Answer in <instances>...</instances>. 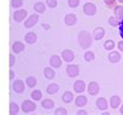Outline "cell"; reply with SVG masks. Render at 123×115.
<instances>
[{
    "mask_svg": "<svg viewBox=\"0 0 123 115\" xmlns=\"http://www.w3.org/2000/svg\"><path fill=\"white\" fill-rule=\"evenodd\" d=\"M120 113L123 115V104H122V106H121V108H120Z\"/></svg>",
    "mask_w": 123,
    "mask_h": 115,
    "instance_id": "43",
    "label": "cell"
},
{
    "mask_svg": "<svg viewBox=\"0 0 123 115\" xmlns=\"http://www.w3.org/2000/svg\"><path fill=\"white\" fill-rule=\"evenodd\" d=\"M92 42H93V36H92V34L89 31H87V30H82V31L79 32L78 43L82 49H84V50L89 49L92 45Z\"/></svg>",
    "mask_w": 123,
    "mask_h": 115,
    "instance_id": "1",
    "label": "cell"
},
{
    "mask_svg": "<svg viewBox=\"0 0 123 115\" xmlns=\"http://www.w3.org/2000/svg\"><path fill=\"white\" fill-rule=\"evenodd\" d=\"M60 89V87L58 84L56 83H52V84H50V85H48L47 87V92L49 93V94H55L57 93L58 91H59Z\"/></svg>",
    "mask_w": 123,
    "mask_h": 115,
    "instance_id": "23",
    "label": "cell"
},
{
    "mask_svg": "<svg viewBox=\"0 0 123 115\" xmlns=\"http://www.w3.org/2000/svg\"><path fill=\"white\" fill-rule=\"evenodd\" d=\"M21 109L23 111V113H25V114L32 113L33 111H35V109H36V104L33 103L32 101H30V100H25L22 103Z\"/></svg>",
    "mask_w": 123,
    "mask_h": 115,
    "instance_id": "2",
    "label": "cell"
},
{
    "mask_svg": "<svg viewBox=\"0 0 123 115\" xmlns=\"http://www.w3.org/2000/svg\"><path fill=\"white\" fill-rule=\"evenodd\" d=\"M114 15L116 18L119 20L123 19V6L122 5H116L114 7Z\"/></svg>",
    "mask_w": 123,
    "mask_h": 115,
    "instance_id": "25",
    "label": "cell"
},
{
    "mask_svg": "<svg viewBox=\"0 0 123 115\" xmlns=\"http://www.w3.org/2000/svg\"><path fill=\"white\" fill-rule=\"evenodd\" d=\"M84 59H85V61H87V62H91V61H93V60L95 59V55H94V53L92 52V51H87L86 53L84 54Z\"/></svg>",
    "mask_w": 123,
    "mask_h": 115,
    "instance_id": "31",
    "label": "cell"
},
{
    "mask_svg": "<svg viewBox=\"0 0 123 115\" xmlns=\"http://www.w3.org/2000/svg\"><path fill=\"white\" fill-rule=\"evenodd\" d=\"M117 1H118L119 3H123V0H117Z\"/></svg>",
    "mask_w": 123,
    "mask_h": 115,
    "instance_id": "44",
    "label": "cell"
},
{
    "mask_svg": "<svg viewBox=\"0 0 123 115\" xmlns=\"http://www.w3.org/2000/svg\"><path fill=\"white\" fill-rule=\"evenodd\" d=\"M67 3H68V6H69V7L76 8L79 6V4H80V0H68Z\"/></svg>",
    "mask_w": 123,
    "mask_h": 115,
    "instance_id": "33",
    "label": "cell"
},
{
    "mask_svg": "<svg viewBox=\"0 0 123 115\" xmlns=\"http://www.w3.org/2000/svg\"><path fill=\"white\" fill-rule=\"evenodd\" d=\"M49 63H50L51 66L54 67V69H58V67H60L62 65V59H61V57L58 56V55H52L49 59Z\"/></svg>",
    "mask_w": 123,
    "mask_h": 115,
    "instance_id": "10",
    "label": "cell"
},
{
    "mask_svg": "<svg viewBox=\"0 0 123 115\" xmlns=\"http://www.w3.org/2000/svg\"><path fill=\"white\" fill-rule=\"evenodd\" d=\"M42 106H43V108H45V109H52V108L55 106V103H54V101L50 100V99H45L42 101Z\"/></svg>",
    "mask_w": 123,
    "mask_h": 115,
    "instance_id": "26",
    "label": "cell"
},
{
    "mask_svg": "<svg viewBox=\"0 0 123 115\" xmlns=\"http://www.w3.org/2000/svg\"><path fill=\"white\" fill-rule=\"evenodd\" d=\"M108 59L111 63H118L121 60V54L117 51H110L108 54Z\"/></svg>",
    "mask_w": 123,
    "mask_h": 115,
    "instance_id": "12",
    "label": "cell"
},
{
    "mask_svg": "<svg viewBox=\"0 0 123 115\" xmlns=\"http://www.w3.org/2000/svg\"><path fill=\"white\" fill-rule=\"evenodd\" d=\"M33 8L36 12V13H43L46 12V4L43 2H36L33 5Z\"/></svg>",
    "mask_w": 123,
    "mask_h": 115,
    "instance_id": "22",
    "label": "cell"
},
{
    "mask_svg": "<svg viewBox=\"0 0 123 115\" xmlns=\"http://www.w3.org/2000/svg\"><path fill=\"white\" fill-rule=\"evenodd\" d=\"M109 105H110V107L113 108V109H117V108L121 105V99H120V96H111L110 102H109Z\"/></svg>",
    "mask_w": 123,
    "mask_h": 115,
    "instance_id": "18",
    "label": "cell"
},
{
    "mask_svg": "<svg viewBox=\"0 0 123 115\" xmlns=\"http://www.w3.org/2000/svg\"><path fill=\"white\" fill-rule=\"evenodd\" d=\"M80 70L78 64H68L66 66V74L69 78H76L79 76Z\"/></svg>",
    "mask_w": 123,
    "mask_h": 115,
    "instance_id": "7",
    "label": "cell"
},
{
    "mask_svg": "<svg viewBox=\"0 0 123 115\" xmlns=\"http://www.w3.org/2000/svg\"><path fill=\"white\" fill-rule=\"evenodd\" d=\"M115 46H116V44H115V42L113 39L105 40V44H104V47H105V49L107 50V51H112V50H114Z\"/></svg>",
    "mask_w": 123,
    "mask_h": 115,
    "instance_id": "29",
    "label": "cell"
},
{
    "mask_svg": "<svg viewBox=\"0 0 123 115\" xmlns=\"http://www.w3.org/2000/svg\"><path fill=\"white\" fill-rule=\"evenodd\" d=\"M119 26H120V25H119ZM120 34H121V36L123 38V24L120 26Z\"/></svg>",
    "mask_w": 123,
    "mask_h": 115,
    "instance_id": "42",
    "label": "cell"
},
{
    "mask_svg": "<svg viewBox=\"0 0 123 115\" xmlns=\"http://www.w3.org/2000/svg\"><path fill=\"white\" fill-rule=\"evenodd\" d=\"M99 90H100L99 84L97 82H95V81L90 82L87 86V91L90 96H96V94H98V92H99Z\"/></svg>",
    "mask_w": 123,
    "mask_h": 115,
    "instance_id": "8",
    "label": "cell"
},
{
    "mask_svg": "<svg viewBox=\"0 0 123 115\" xmlns=\"http://www.w3.org/2000/svg\"><path fill=\"white\" fill-rule=\"evenodd\" d=\"M46 3H47V5L49 6L50 8H55L57 6V4H58L57 0H47Z\"/></svg>",
    "mask_w": 123,
    "mask_h": 115,
    "instance_id": "36",
    "label": "cell"
},
{
    "mask_svg": "<svg viewBox=\"0 0 123 115\" xmlns=\"http://www.w3.org/2000/svg\"><path fill=\"white\" fill-rule=\"evenodd\" d=\"M87 103H88L87 97L85 96H82V94L78 96L76 99H74V104H76V106L80 107V108H83L84 106H86Z\"/></svg>",
    "mask_w": 123,
    "mask_h": 115,
    "instance_id": "17",
    "label": "cell"
},
{
    "mask_svg": "<svg viewBox=\"0 0 123 115\" xmlns=\"http://www.w3.org/2000/svg\"><path fill=\"white\" fill-rule=\"evenodd\" d=\"M55 114L56 115H67L68 112H67V110L65 109V108L60 107V108H57V109H56Z\"/></svg>",
    "mask_w": 123,
    "mask_h": 115,
    "instance_id": "35",
    "label": "cell"
},
{
    "mask_svg": "<svg viewBox=\"0 0 123 115\" xmlns=\"http://www.w3.org/2000/svg\"><path fill=\"white\" fill-rule=\"evenodd\" d=\"M30 96H31V99L33 101L38 102V101H40V100H42V97H43V92L40 90H38V89H35V90L32 91Z\"/></svg>",
    "mask_w": 123,
    "mask_h": 115,
    "instance_id": "27",
    "label": "cell"
},
{
    "mask_svg": "<svg viewBox=\"0 0 123 115\" xmlns=\"http://www.w3.org/2000/svg\"><path fill=\"white\" fill-rule=\"evenodd\" d=\"M13 78H15V73L13 70H9V80H13Z\"/></svg>",
    "mask_w": 123,
    "mask_h": 115,
    "instance_id": "39",
    "label": "cell"
},
{
    "mask_svg": "<svg viewBox=\"0 0 123 115\" xmlns=\"http://www.w3.org/2000/svg\"><path fill=\"white\" fill-rule=\"evenodd\" d=\"M96 107L99 109L100 111H105L108 110L109 108V103L107 99H105V97H99V99L96 100Z\"/></svg>",
    "mask_w": 123,
    "mask_h": 115,
    "instance_id": "16",
    "label": "cell"
},
{
    "mask_svg": "<svg viewBox=\"0 0 123 115\" xmlns=\"http://www.w3.org/2000/svg\"><path fill=\"white\" fill-rule=\"evenodd\" d=\"M86 83L84 82L83 80H77L76 82L74 83V90L76 91L77 93H83L85 90H86Z\"/></svg>",
    "mask_w": 123,
    "mask_h": 115,
    "instance_id": "11",
    "label": "cell"
},
{
    "mask_svg": "<svg viewBox=\"0 0 123 115\" xmlns=\"http://www.w3.org/2000/svg\"><path fill=\"white\" fill-rule=\"evenodd\" d=\"M83 12L86 16L92 17L96 13L97 8H96V6H95V4H93V3L87 2V3H85L84 6H83Z\"/></svg>",
    "mask_w": 123,
    "mask_h": 115,
    "instance_id": "5",
    "label": "cell"
},
{
    "mask_svg": "<svg viewBox=\"0 0 123 115\" xmlns=\"http://www.w3.org/2000/svg\"><path fill=\"white\" fill-rule=\"evenodd\" d=\"M55 70H54L52 67H46L45 70H43V76L46 77V79L48 80H52L55 78Z\"/></svg>",
    "mask_w": 123,
    "mask_h": 115,
    "instance_id": "21",
    "label": "cell"
},
{
    "mask_svg": "<svg viewBox=\"0 0 123 115\" xmlns=\"http://www.w3.org/2000/svg\"><path fill=\"white\" fill-rule=\"evenodd\" d=\"M28 17V12L26 9H18L13 13L12 18L17 23H21Z\"/></svg>",
    "mask_w": 123,
    "mask_h": 115,
    "instance_id": "4",
    "label": "cell"
},
{
    "mask_svg": "<svg viewBox=\"0 0 123 115\" xmlns=\"http://www.w3.org/2000/svg\"><path fill=\"white\" fill-rule=\"evenodd\" d=\"M42 26L43 27V28H45L46 30H49L50 28H51V26L49 25V24H42Z\"/></svg>",
    "mask_w": 123,
    "mask_h": 115,
    "instance_id": "41",
    "label": "cell"
},
{
    "mask_svg": "<svg viewBox=\"0 0 123 115\" xmlns=\"http://www.w3.org/2000/svg\"><path fill=\"white\" fill-rule=\"evenodd\" d=\"M24 38H25V42L28 44V45H33L37 40V35H36V33H34V32H28L24 36Z\"/></svg>",
    "mask_w": 123,
    "mask_h": 115,
    "instance_id": "19",
    "label": "cell"
},
{
    "mask_svg": "<svg viewBox=\"0 0 123 115\" xmlns=\"http://www.w3.org/2000/svg\"><path fill=\"white\" fill-rule=\"evenodd\" d=\"M19 111H20V107L18 106V104L15 103V102H11V104H9L8 113L11 115H17L19 113Z\"/></svg>",
    "mask_w": 123,
    "mask_h": 115,
    "instance_id": "24",
    "label": "cell"
},
{
    "mask_svg": "<svg viewBox=\"0 0 123 115\" xmlns=\"http://www.w3.org/2000/svg\"><path fill=\"white\" fill-rule=\"evenodd\" d=\"M109 24H110L111 26L113 27H118L119 25H120V20H119L118 18H116L115 16H112L109 18Z\"/></svg>",
    "mask_w": 123,
    "mask_h": 115,
    "instance_id": "30",
    "label": "cell"
},
{
    "mask_svg": "<svg viewBox=\"0 0 123 115\" xmlns=\"http://www.w3.org/2000/svg\"><path fill=\"white\" fill-rule=\"evenodd\" d=\"M104 2L108 6V8H114L117 5L116 4V0H104Z\"/></svg>",
    "mask_w": 123,
    "mask_h": 115,
    "instance_id": "34",
    "label": "cell"
},
{
    "mask_svg": "<svg viewBox=\"0 0 123 115\" xmlns=\"http://www.w3.org/2000/svg\"><path fill=\"white\" fill-rule=\"evenodd\" d=\"M12 90L15 91L16 93H23L24 91H25V83H24V81H22L21 79H17L12 82Z\"/></svg>",
    "mask_w": 123,
    "mask_h": 115,
    "instance_id": "6",
    "label": "cell"
},
{
    "mask_svg": "<svg viewBox=\"0 0 123 115\" xmlns=\"http://www.w3.org/2000/svg\"><path fill=\"white\" fill-rule=\"evenodd\" d=\"M105 34V31L102 27H96V28L93 30V32H92V36H93V39H95V40L102 39Z\"/></svg>",
    "mask_w": 123,
    "mask_h": 115,
    "instance_id": "13",
    "label": "cell"
},
{
    "mask_svg": "<svg viewBox=\"0 0 123 115\" xmlns=\"http://www.w3.org/2000/svg\"><path fill=\"white\" fill-rule=\"evenodd\" d=\"M12 50L13 53L20 54V53H22L24 50H25V45H24V43L20 42V40H17V42H15L12 44Z\"/></svg>",
    "mask_w": 123,
    "mask_h": 115,
    "instance_id": "15",
    "label": "cell"
},
{
    "mask_svg": "<svg viewBox=\"0 0 123 115\" xmlns=\"http://www.w3.org/2000/svg\"><path fill=\"white\" fill-rule=\"evenodd\" d=\"M25 83H26V85L28 86L29 88H33V87H35V86H36L37 80H36V78H35V77L30 76V77H28V78L26 79Z\"/></svg>",
    "mask_w": 123,
    "mask_h": 115,
    "instance_id": "28",
    "label": "cell"
},
{
    "mask_svg": "<svg viewBox=\"0 0 123 115\" xmlns=\"http://www.w3.org/2000/svg\"><path fill=\"white\" fill-rule=\"evenodd\" d=\"M23 0H12L11 1V4H12V7L13 8H20L21 6L23 5Z\"/></svg>",
    "mask_w": 123,
    "mask_h": 115,
    "instance_id": "32",
    "label": "cell"
},
{
    "mask_svg": "<svg viewBox=\"0 0 123 115\" xmlns=\"http://www.w3.org/2000/svg\"><path fill=\"white\" fill-rule=\"evenodd\" d=\"M39 20V16L38 13H33V15L29 16L28 18L25 19V22H24V27L25 28H32V27L38 22Z\"/></svg>",
    "mask_w": 123,
    "mask_h": 115,
    "instance_id": "3",
    "label": "cell"
},
{
    "mask_svg": "<svg viewBox=\"0 0 123 115\" xmlns=\"http://www.w3.org/2000/svg\"><path fill=\"white\" fill-rule=\"evenodd\" d=\"M88 113L86 112V111H84V110H79L78 112H77V115H87Z\"/></svg>",
    "mask_w": 123,
    "mask_h": 115,
    "instance_id": "40",
    "label": "cell"
},
{
    "mask_svg": "<svg viewBox=\"0 0 123 115\" xmlns=\"http://www.w3.org/2000/svg\"><path fill=\"white\" fill-rule=\"evenodd\" d=\"M117 47H118L119 51H120V52H123V40H120V42L118 43Z\"/></svg>",
    "mask_w": 123,
    "mask_h": 115,
    "instance_id": "38",
    "label": "cell"
},
{
    "mask_svg": "<svg viewBox=\"0 0 123 115\" xmlns=\"http://www.w3.org/2000/svg\"><path fill=\"white\" fill-rule=\"evenodd\" d=\"M77 22H78V18L74 13H67L64 17V23L67 26H74L77 24Z\"/></svg>",
    "mask_w": 123,
    "mask_h": 115,
    "instance_id": "14",
    "label": "cell"
},
{
    "mask_svg": "<svg viewBox=\"0 0 123 115\" xmlns=\"http://www.w3.org/2000/svg\"><path fill=\"white\" fill-rule=\"evenodd\" d=\"M61 57H62L63 61L70 63V62H73L74 60V57H76V55H74V53L71 51V50L65 49V50H63V51H62V53H61Z\"/></svg>",
    "mask_w": 123,
    "mask_h": 115,
    "instance_id": "9",
    "label": "cell"
},
{
    "mask_svg": "<svg viewBox=\"0 0 123 115\" xmlns=\"http://www.w3.org/2000/svg\"><path fill=\"white\" fill-rule=\"evenodd\" d=\"M16 63V57L13 54H9V66H13Z\"/></svg>",
    "mask_w": 123,
    "mask_h": 115,
    "instance_id": "37",
    "label": "cell"
},
{
    "mask_svg": "<svg viewBox=\"0 0 123 115\" xmlns=\"http://www.w3.org/2000/svg\"><path fill=\"white\" fill-rule=\"evenodd\" d=\"M62 101H63V103H65V104H69L71 103L74 101V93L71 92V91H65L63 94H62Z\"/></svg>",
    "mask_w": 123,
    "mask_h": 115,
    "instance_id": "20",
    "label": "cell"
}]
</instances>
